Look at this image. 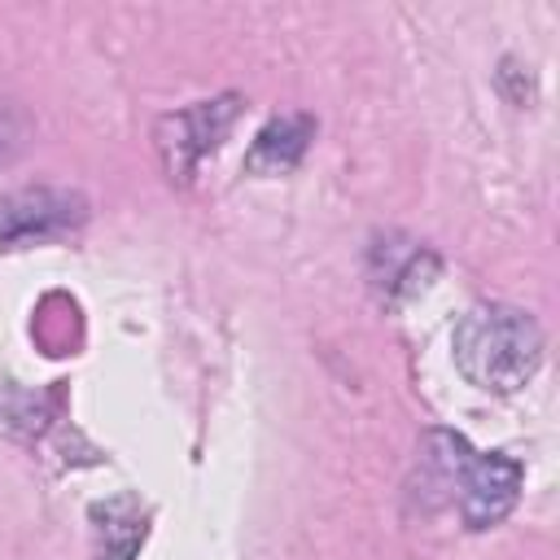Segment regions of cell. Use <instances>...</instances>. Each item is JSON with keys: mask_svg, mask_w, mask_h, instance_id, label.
Segmentation results:
<instances>
[{"mask_svg": "<svg viewBox=\"0 0 560 560\" xmlns=\"http://www.w3.org/2000/svg\"><path fill=\"white\" fill-rule=\"evenodd\" d=\"M232 118H236V96H219V101H197L192 109H184V114H175V118H166L162 122V158H166V171H171V179L179 175V179H188L192 175V166L210 153V149H219V140L228 136V127H232Z\"/></svg>", "mask_w": 560, "mask_h": 560, "instance_id": "obj_4", "label": "cell"}, {"mask_svg": "<svg viewBox=\"0 0 560 560\" xmlns=\"http://www.w3.org/2000/svg\"><path fill=\"white\" fill-rule=\"evenodd\" d=\"M311 136H315V118H306V114H280V118H271L254 136V144L245 153V171L249 175H280V171L298 166L302 153H306V144H311Z\"/></svg>", "mask_w": 560, "mask_h": 560, "instance_id": "obj_5", "label": "cell"}, {"mask_svg": "<svg viewBox=\"0 0 560 560\" xmlns=\"http://www.w3.org/2000/svg\"><path fill=\"white\" fill-rule=\"evenodd\" d=\"M96 547H101V560H131L136 547L144 542V512L131 494H118L109 503H96Z\"/></svg>", "mask_w": 560, "mask_h": 560, "instance_id": "obj_6", "label": "cell"}, {"mask_svg": "<svg viewBox=\"0 0 560 560\" xmlns=\"http://www.w3.org/2000/svg\"><path fill=\"white\" fill-rule=\"evenodd\" d=\"M451 350L464 381H472L477 389L512 394L542 363V328L521 306L481 302L455 324Z\"/></svg>", "mask_w": 560, "mask_h": 560, "instance_id": "obj_1", "label": "cell"}, {"mask_svg": "<svg viewBox=\"0 0 560 560\" xmlns=\"http://www.w3.org/2000/svg\"><path fill=\"white\" fill-rule=\"evenodd\" d=\"M424 490H459V512L468 529L499 525L521 494V464L508 455H477L459 433L433 429L420 451Z\"/></svg>", "mask_w": 560, "mask_h": 560, "instance_id": "obj_2", "label": "cell"}, {"mask_svg": "<svg viewBox=\"0 0 560 560\" xmlns=\"http://www.w3.org/2000/svg\"><path fill=\"white\" fill-rule=\"evenodd\" d=\"M88 214L83 197L70 188H18L0 197V245H26V241H48L70 228H79Z\"/></svg>", "mask_w": 560, "mask_h": 560, "instance_id": "obj_3", "label": "cell"}, {"mask_svg": "<svg viewBox=\"0 0 560 560\" xmlns=\"http://www.w3.org/2000/svg\"><path fill=\"white\" fill-rule=\"evenodd\" d=\"M22 136H26L22 114H18L13 105H4V101H0V162H4V158H13V153L22 149Z\"/></svg>", "mask_w": 560, "mask_h": 560, "instance_id": "obj_7", "label": "cell"}]
</instances>
